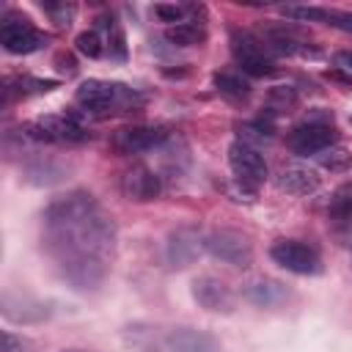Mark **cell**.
Instances as JSON below:
<instances>
[{
  "mask_svg": "<svg viewBox=\"0 0 352 352\" xmlns=\"http://www.w3.org/2000/svg\"><path fill=\"white\" fill-rule=\"evenodd\" d=\"M44 245L66 280L80 289L104 278L116 245V223L91 192H69L44 209Z\"/></svg>",
  "mask_w": 352,
  "mask_h": 352,
  "instance_id": "cell-1",
  "label": "cell"
},
{
  "mask_svg": "<svg viewBox=\"0 0 352 352\" xmlns=\"http://www.w3.org/2000/svg\"><path fill=\"white\" fill-rule=\"evenodd\" d=\"M231 55H234L236 66L250 77H272L278 72V66L270 58L264 41L258 36H253L250 30H245V28L231 30Z\"/></svg>",
  "mask_w": 352,
  "mask_h": 352,
  "instance_id": "cell-2",
  "label": "cell"
},
{
  "mask_svg": "<svg viewBox=\"0 0 352 352\" xmlns=\"http://www.w3.org/2000/svg\"><path fill=\"white\" fill-rule=\"evenodd\" d=\"M74 99L82 110L94 113V116H104L116 107H124L132 99V91L126 85L118 82H104V80H85L80 82V88L74 91Z\"/></svg>",
  "mask_w": 352,
  "mask_h": 352,
  "instance_id": "cell-3",
  "label": "cell"
},
{
  "mask_svg": "<svg viewBox=\"0 0 352 352\" xmlns=\"http://www.w3.org/2000/svg\"><path fill=\"white\" fill-rule=\"evenodd\" d=\"M270 256L278 267H283L286 272H294V275H316L322 270V258H319L316 248H311L300 239H278L270 248Z\"/></svg>",
  "mask_w": 352,
  "mask_h": 352,
  "instance_id": "cell-4",
  "label": "cell"
},
{
  "mask_svg": "<svg viewBox=\"0 0 352 352\" xmlns=\"http://www.w3.org/2000/svg\"><path fill=\"white\" fill-rule=\"evenodd\" d=\"M0 36H3L6 52H11V55H30L47 44V36L41 30H36L30 25V19H25L19 14H6Z\"/></svg>",
  "mask_w": 352,
  "mask_h": 352,
  "instance_id": "cell-5",
  "label": "cell"
},
{
  "mask_svg": "<svg viewBox=\"0 0 352 352\" xmlns=\"http://www.w3.org/2000/svg\"><path fill=\"white\" fill-rule=\"evenodd\" d=\"M228 165H231V170L236 176V182L245 184V187H250V190H256L267 179V162H264V157L258 154V148H253L245 140H234L228 146Z\"/></svg>",
  "mask_w": 352,
  "mask_h": 352,
  "instance_id": "cell-6",
  "label": "cell"
},
{
  "mask_svg": "<svg viewBox=\"0 0 352 352\" xmlns=\"http://www.w3.org/2000/svg\"><path fill=\"white\" fill-rule=\"evenodd\" d=\"M206 250L231 267H250V261H253V248H250L248 236L239 231H231V228H217V231L206 234Z\"/></svg>",
  "mask_w": 352,
  "mask_h": 352,
  "instance_id": "cell-7",
  "label": "cell"
},
{
  "mask_svg": "<svg viewBox=\"0 0 352 352\" xmlns=\"http://www.w3.org/2000/svg\"><path fill=\"white\" fill-rule=\"evenodd\" d=\"M33 140H47V143H77L85 140V129L74 116H44L25 129Z\"/></svg>",
  "mask_w": 352,
  "mask_h": 352,
  "instance_id": "cell-8",
  "label": "cell"
},
{
  "mask_svg": "<svg viewBox=\"0 0 352 352\" xmlns=\"http://www.w3.org/2000/svg\"><path fill=\"white\" fill-rule=\"evenodd\" d=\"M289 148L300 157H308V154H316V151H324L336 143V129L333 124L327 121H305L300 126H294L286 138Z\"/></svg>",
  "mask_w": 352,
  "mask_h": 352,
  "instance_id": "cell-9",
  "label": "cell"
},
{
  "mask_svg": "<svg viewBox=\"0 0 352 352\" xmlns=\"http://www.w3.org/2000/svg\"><path fill=\"white\" fill-rule=\"evenodd\" d=\"M204 248H206V236H201V231L195 226H182L168 236L165 253L173 267H190Z\"/></svg>",
  "mask_w": 352,
  "mask_h": 352,
  "instance_id": "cell-10",
  "label": "cell"
},
{
  "mask_svg": "<svg viewBox=\"0 0 352 352\" xmlns=\"http://www.w3.org/2000/svg\"><path fill=\"white\" fill-rule=\"evenodd\" d=\"M160 190H162L160 176H157L148 165H140V162H138V165L126 168L124 176H121V192H124L129 201H138V204L154 201V198L160 195Z\"/></svg>",
  "mask_w": 352,
  "mask_h": 352,
  "instance_id": "cell-11",
  "label": "cell"
},
{
  "mask_svg": "<svg viewBox=\"0 0 352 352\" xmlns=\"http://www.w3.org/2000/svg\"><path fill=\"white\" fill-rule=\"evenodd\" d=\"M165 138H168V132L162 126H126V129L116 132L113 146L121 154H143V151L157 148Z\"/></svg>",
  "mask_w": 352,
  "mask_h": 352,
  "instance_id": "cell-12",
  "label": "cell"
},
{
  "mask_svg": "<svg viewBox=\"0 0 352 352\" xmlns=\"http://www.w3.org/2000/svg\"><path fill=\"white\" fill-rule=\"evenodd\" d=\"M192 297L206 311H231L234 308L231 289L220 278H212V275H204V278H195L192 280Z\"/></svg>",
  "mask_w": 352,
  "mask_h": 352,
  "instance_id": "cell-13",
  "label": "cell"
},
{
  "mask_svg": "<svg viewBox=\"0 0 352 352\" xmlns=\"http://www.w3.org/2000/svg\"><path fill=\"white\" fill-rule=\"evenodd\" d=\"M168 352H217V338L204 330L192 327H176L165 338Z\"/></svg>",
  "mask_w": 352,
  "mask_h": 352,
  "instance_id": "cell-14",
  "label": "cell"
},
{
  "mask_svg": "<svg viewBox=\"0 0 352 352\" xmlns=\"http://www.w3.org/2000/svg\"><path fill=\"white\" fill-rule=\"evenodd\" d=\"M319 182H322L319 173L305 165H289L278 173V187L292 195H311L319 190Z\"/></svg>",
  "mask_w": 352,
  "mask_h": 352,
  "instance_id": "cell-15",
  "label": "cell"
},
{
  "mask_svg": "<svg viewBox=\"0 0 352 352\" xmlns=\"http://www.w3.org/2000/svg\"><path fill=\"white\" fill-rule=\"evenodd\" d=\"M245 297L253 302V305H261V308H272V305H280L286 297H289V289L278 280H270V278H258V280H250L245 286Z\"/></svg>",
  "mask_w": 352,
  "mask_h": 352,
  "instance_id": "cell-16",
  "label": "cell"
},
{
  "mask_svg": "<svg viewBox=\"0 0 352 352\" xmlns=\"http://www.w3.org/2000/svg\"><path fill=\"white\" fill-rule=\"evenodd\" d=\"M264 47H270V50H275V52H280V55H297V52H308V47H305V41L292 30V28H267L264 30Z\"/></svg>",
  "mask_w": 352,
  "mask_h": 352,
  "instance_id": "cell-17",
  "label": "cell"
},
{
  "mask_svg": "<svg viewBox=\"0 0 352 352\" xmlns=\"http://www.w3.org/2000/svg\"><path fill=\"white\" fill-rule=\"evenodd\" d=\"M165 38L173 44V47H195L206 38V30L204 25H195V22H182V25H170L165 30Z\"/></svg>",
  "mask_w": 352,
  "mask_h": 352,
  "instance_id": "cell-18",
  "label": "cell"
},
{
  "mask_svg": "<svg viewBox=\"0 0 352 352\" xmlns=\"http://www.w3.org/2000/svg\"><path fill=\"white\" fill-rule=\"evenodd\" d=\"M214 85H217V91H220L226 99H231V102H245V99L250 96V85H248L239 74H231V72H217V74H214Z\"/></svg>",
  "mask_w": 352,
  "mask_h": 352,
  "instance_id": "cell-19",
  "label": "cell"
},
{
  "mask_svg": "<svg viewBox=\"0 0 352 352\" xmlns=\"http://www.w3.org/2000/svg\"><path fill=\"white\" fill-rule=\"evenodd\" d=\"M327 214L336 223H346L352 217V182H346V184L333 190L330 204H327Z\"/></svg>",
  "mask_w": 352,
  "mask_h": 352,
  "instance_id": "cell-20",
  "label": "cell"
},
{
  "mask_svg": "<svg viewBox=\"0 0 352 352\" xmlns=\"http://www.w3.org/2000/svg\"><path fill=\"white\" fill-rule=\"evenodd\" d=\"M102 22H104V28H107V50H110V58L124 60V58H126V41H124L121 25L116 22V16H104Z\"/></svg>",
  "mask_w": 352,
  "mask_h": 352,
  "instance_id": "cell-21",
  "label": "cell"
},
{
  "mask_svg": "<svg viewBox=\"0 0 352 352\" xmlns=\"http://www.w3.org/2000/svg\"><path fill=\"white\" fill-rule=\"evenodd\" d=\"M280 14L286 19H300V22H324L327 19V8H322V6H283Z\"/></svg>",
  "mask_w": 352,
  "mask_h": 352,
  "instance_id": "cell-22",
  "label": "cell"
},
{
  "mask_svg": "<svg viewBox=\"0 0 352 352\" xmlns=\"http://www.w3.org/2000/svg\"><path fill=\"white\" fill-rule=\"evenodd\" d=\"M190 11H195V6H176V3H157L154 6V16L160 22H170V25L187 22V14Z\"/></svg>",
  "mask_w": 352,
  "mask_h": 352,
  "instance_id": "cell-23",
  "label": "cell"
},
{
  "mask_svg": "<svg viewBox=\"0 0 352 352\" xmlns=\"http://www.w3.org/2000/svg\"><path fill=\"white\" fill-rule=\"evenodd\" d=\"M74 47H77V52L85 55V58H99V55L104 52L102 38H99L96 30H82V33L74 38Z\"/></svg>",
  "mask_w": 352,
  "mask_h": 352,
  "instance_id": "cell-24",
  "label": "cell"
},
{
  "mask_svg": "<svg viewBox=\"0 0 352 352\" xmlns=\"http://www.w3.org/2000/svg\"><path fill=\"white\" fill-rule=\"evenodd\" d=\"M41 8H44V14H50L52 22L60 25V28H69L72 19H74V6H72V3H52V0H44Z\"/></svg>",
  "mask_w": 352,
  "mask_h": 352,
  "instance_id": "cell-25",
  "label": "cell"
},
{
  "mask_svg": "<svg viewBox=\"0 0 352 352\" xmlns=\"http://www.w3.org/2000/svg\"><path fill=\"white\" fill-rule=\"evenodd\" d=\"M324 25L336 28V30H346L352 33V11H338V8H327V19Z\"/></svg>",
  "mask_w": 352,
  "mask_h": 352,
  "instance_id": "cell-26",
  "label": "cell"
},
{
  "mask_svg": "<svg viewBox=\"0 0 352 352\" xmlns=\"http://www.w3.org/2000/svg\"><path fill=\"white\" fill-rule=\"evenodd\" d=\"M0 338H3V352H16V349H22V346H25V341H22V338H16L11 330H3V333H0Z\"/></svg>",
  "mask_w": 352,
  "mask_h": 352,
  "instance_id": "cell-27",
  "label": "cell"
},
{
  "mask_svg": "<svg viewBox=\"0 0 352 352\" xmlns=\"http://www.w3.org/2000/svg\"><path fill=\"white\" fill-rule=\"evenodd\" d=\"M333 66L336 69H344V72H352V50H341L333 55Z\"/></svg>",
  "mask_w": 352,
  "mask_h": 352,
  "instance_id": "cell-28",
  "label": "cell"
},
{
  "mask_svg": "<svg viewBox=\"0 0 352 352\" xmlns=\"http://www.w3.org/2000/svg\"><path fill=\"white\" fill-rule=\"evenodd\" d=\"M55 63H58V69L66 72V74H74V72H77V60H74L69 52H60V55L55 58Z\"/></svg>",
  "mask_w": 352,
  "mask_h": 352,
  "instance_id": "cell-29",
  "label": "cell"
},
{
  "mask_svg": "<svg viewBox=\"0 0 352 352\" xmlns=\"http://www.w3.org/2000/svg\"><path fill=\"white\" fill-rule=\"evenodd\" d=\"M333 154H336V157H327V160H324V165H327V168H341V165L349 160L344 148H338V151H333Z\"/></svg>",
  "mask_w": 352,
  "mask_h": 352,
  "instance_id": "cell-30",
  "label": "cell"
},
{
  "mask_svg": "<svg viewBox=\"0 0 352 352\" xmlns=\"http://www.w3.org/2000/svg\"><path fill=\"white\" fill-rule=\"evenodd\" d=\"M66 352H82V349H66Z\"/></svg>",
  "mask_w": 352,
  "mask_h": 352,
  "instance_id": "cell-31",
  "label": "cell"
}]
</instances>
